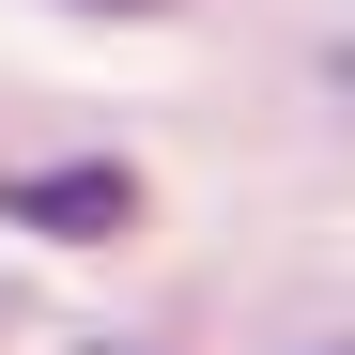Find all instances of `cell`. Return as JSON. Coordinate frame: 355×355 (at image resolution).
I'll list each match as a JSON object with an SVG mask.
<instances>
[{"instance_id": "obj_1", "label": "cell", "mask_w": 355, "mask_h": 355, "mask_svg": "<svg viewBox=\"0 0 355 355\" xmlns=\"http://www.w3.org/2000/svg\"><path fill=\"white\" fill-rule=\"evenodd\" d=\"M0 216H31V232H62V248H93V232H124L139 216V170H46V186H0Z\"/></svg>"}, {"instance_id": "obj_2", "label": "cell", "mask_w": 355, "mask_h": 355, "mask_svg": "<svg viewBox=\"0 0 355 355\" xmlns=\"http://www.w3.org/2000/svg\"><path fill=\"white\" fill-rule=\"evenodd\" d=\"M78 16H170V0H78Z\"/></svg>"}]
</instances>
